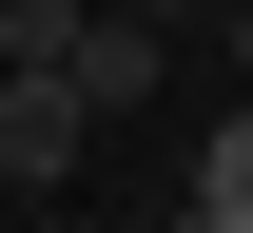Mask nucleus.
Listing matches in <instances>:
<instances>
[{
	"mask_svg": "<svg viewBox=\"0 0 253 233\" xmlns=\"http://www.w3.org/2000/svg\"><path fill=\"white\" fill-rule=\"evenodd\" d=\"M78 136H97V117H78V78H59V59H0V195H59Z\"/></svg>",
	"mask_w": 253,
	"mask_h": 233,
	"instance_id": "obj_1",
	"label": "nucleus"
},
{
	"mask_svg": "<svg viewBox=\"0 0 253 233\" xmlns=\"http://www.w3.org/2000/svg\"><path fill=\"white\" fill-rule=\"evenodd\" d=\"M59 78H78V117H136V98H156V20H136V0H97V20L59 39Z\"/></svg>",
	"mask_w": 253,
	"mask_h": 233,
	"instance_id": "obj_2",
	"label": "nucleus"
},
{
	"mask_svg": "<svg viewBox=\"0 0 253 233\" xmlns=\"http://www.w3.org/2000/svg\"><path fill=\"white\" fill-rule=\"evenodd\" d=\"M175 233H253V117H214V136H195V195H175Z\"/></svg>",
	"mask_w": 253,
	"mask_h": 233,
	"instance_id": "obj_3",
	"label": "nucleus"
},
{
	"mask_svg": "<svg viewBox=\"0 0 253 233\" xmlns=\"http://www.w3.org/2000/svg\"><path fill=\"white\" fill-rule=\"evenodd\" d=\"M78 20H97V0H0V59H59Z\"/></svg>",
	"mask_w": 253,
	"mask_h": 233,
	"instance_id": "obj_4",
	"label": "nucleus"
},
{
	"mask_svg": "<svg viewBox=\"0 0 253 233\" xmlns=\"http://www.w3.org/2000/svg\"><path fill=\"white\" fill-rule=\"evenodd\" d=\"M136 20H195V0H136Z\"/></svg>",
	"mask_w": 253,
	"mask_h": 233,
	"instance_id": "obj_5",
	"label": "nucleus"
},
{
	"mask_svg": "<svg viewBox=\"0 0 253 233\" xmlns=\"http://www.w3.org/2000/svg\"><path fill=\"white\" fill-rule=\"evenodd\" d=\"M234 59H253V0H234Z\"/></svg>",
	"mask_w": 253,
	"mask_h": 233,
	"instance_id": "obj_6",
	"label": "nucleus"
}]
</instances>
